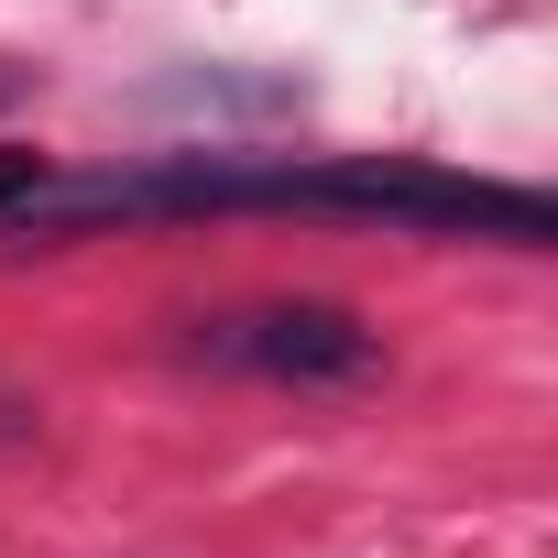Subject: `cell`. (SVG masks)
Returning a JSON list of instances; mask_svg holds the SVG:
<instances>
[{
  "mask_svg": "<svg viewBox=\"0 0 558 558\" xmlns=\"http://www.w3.org/2000/svg\"><path fill=\"white\" fill-rule=\"evenodd\" d=\"M208 208H307V219H384V230H471L547 252L558 208L536 186L405 165V154H154V165H34L0 154V241H77L110 219H208Z\"/></svg>",
  "mask_w": 558,
  "mask_h": 558,
  "instance_id": "1",
  "label": "cell"
},
{
  "mask_svg": "<svg viewBox=\"0 0 558 558\" xmlns=\"http://www.w3.org/2000/svg\"><path fill=\"white\" fill-rule=\"evenodd\" d=\"M175 351L208 362V373L286 384V395H362V384H384V329H362V318L329 307V296H263V307L186 318Z\"/></svg>",
  "mask_w": 558,
  "mask_h": 558,
  "instance_id": "2",
  "label": "cell"
},
{
  "mask_svg": "<svg viewBox=\"0 0 558 558\" xmlns=\"http://www.w3.org/2000/svg\"><path fill=\"white\" fill-rule=\"evenodd\" d=\"M34 438H45V405H34L12 373H0V449H34Z\"/></svg>",
  "mask_w": 558,
  "mask_h": 558,
  "instance_id": "3",
  "label": "cell"
},
{
  "mask_svg": "<svg viewBox=\"0 0 558 558\" xmlns=\"http://www.w3.org/2000/svg\"><path fill=\"white\" fill-rule=\"evenodd\" d=\"M0 99H23V66H0Z\"/></svg>",
  "mask_w": 558,
  "mask_h": 558,
  "instance_id": "4",
  "label": "cell"
}]
</instances>
